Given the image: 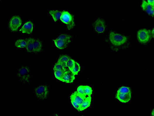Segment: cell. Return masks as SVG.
I'll return each instance as SVG.
<instances>
[{"mask_svg": "<svg viewBox=\"0 0 154 116\" xmlns=\"http://www.w3.org/2000/svg\"><path fill=\"white\" fill-rule=\"evenodd\" d=\"M71 103L73 107H75L77 110L79 111V107L80 105L72 99H70Z\"/></svg>", "mask_w": 154, "mask_h": 116, "instance_id": "cell-27", "label": "cell"}, {"mask_svg": "<svg viewBox=\"0 0 154 116\" xmlns=\"http://www.w3.org/2000/svg\"><path fill=\"white\" fill-rule=\"evenodd\" d=\"M84 85H80L78 87L77 91L80 94L85 95L84 93Z\"/></svg>", "mask_w": 154, "mask_h": 116, "instance_id": "cell-28", "label": "cell"}, {"mask_svg": "<svg viewBox=\"0 0 154 116\" xmlns=\"http://www.w3.org/2000/svg\"><path fill=\"white\" fill-rule=\"evenodd\" d=\"M116 98L121 102L126 103L130 101L131 98V94L119 93H117Z\"/></svg>", "mask_w": 154, "mask_h": 116, "instance_id": "cell-11", "label": "cell"}, {"mask_svg": "<svg viewBox=\"0 0 154 116\" xmlns=\"http://www.w3.org/2000/svg\"><path fill=\"white\" fill-rule=\"evenodd\" d=\"M60 19L62 22L66 24L68 29L70 30L75 26L73 16L69 12L63 11L61 12Z\"/></svg>", "mask_w": 154, "mask_h": 116, "instance_id": "cell-2", "label": "cell"}, {"mask_svg": "<svg viewBox=\"0 0 154 116\" xmlns=\"http://www.w3.org/2000/svg\"><path fill=\"white\" fill-rule=\"evenodd\" d=\"M151 36V33L150 30L146 29H141L138 32L137 39L140 43L146 44L150 40Z\"/></svg>", "mask_w": 154, "mask_h": 116, "instance_id": "cell-3", "label": "cell"}, {"mask_svg": "<svg viewBox=\"0 0 154 116\" xmlns=\"http://www.w3.org/2000/svg\"><path fill=\"white\" fill-rule=\"evenodd\" d=\"M94 26L96 31L98 33H103L106 29L105 23L102 19H97L94 23Z\"/></svg>", "mask_w": 154, "mask_h": 116, "instance_id": "cell-7", "label": "cell"}, {"mask_svg": "<svg viewBox=\"0 0 154 116\" xmlns=\"http://www.w3.org/2000/svg\"><path fill=\"white\" fill-rule=\"evenodd\" d=\"M71 36L69 35L62 34L60 35L57 39L63 40L70 43L71 41Z\"/></svg>", "mask_w": 154, "mask_h": 116, "instance_id": "cell-21", "label": "cell"}, {"mask_svg": "<svg viewBox=\"0 0 154 116\" xmlns=\"http://www.w3.org/2000/svg\"><path fill=\"white\" fill-rule=\"evenodd\" d=\"M22 23L21 18L19 16L16 15L12 16L9 23V27L12 32L17 31Z\"/></svg>", "mask_w": 154, "mask_h": 116, "instance_id": "cell-5", "label": "cell"}, {"mask_svg": "<svg viewBox=\"0 0 154 116\" xmlns=\"http://www.w3.org/2000/svg\"><path fill=\"white\" fill-rule=\"evenodd\" d=\"M66 68L63 65L57 62L54 65L53 70H60L65 71L67 70Z\"/></svg>", "mask_w": 154, "mask_h": 116, "instance_id": "cell-25", "label": "cell"}, {"mask_svg": "<svg viewBox=\"0 0 154 116\" xmlns=\"http://www.w3.org/2000/svg\"><path fill=\"white\" fill-rule=\"evenodd\" d=\"M75 60L70 58L66 63V68H67L71 71L72 70L75 65Z\"/></svg>", "mask_w": 154, "mask_h": 116, "instance_id": "cell-22", "label": "cell"}, {"mask_svg": "<svg viewBox=\"0 0 154 116\" xmlns=\"http://www.w3.org/2000/svg\"><path fill=\"white\" fill-rule=\"evenodd\" d=\"M151 114L152 115L154 116V110L153 111Z\"/></svg>", "mask_w": 154, "mask_h": 116, "instance_id": "cell-29", "label": "cell"}, {"mask_svg": "<svg viewBox=\"0 0 154 116\" xmlns=\"http://www.w3.org/2000/svg\"><path fill=\"white\" fill-rule=\"evenodd\" d=\"M91 96L86 97V99L80 105L79 107V111H82L89 107L91 105Z\"/></svg>", "mask_w": 154, "mask_h": 116, "instance_id": "cell-15", "label": "cell"}, {"mask_svg": "<svg viewBox=\"0 0 154 116\" xmlns=\"http://www.w3.org/2000/svg\"><path fill=\"white\" fill-rule=\"evenodd\" d=\"M35 91L37 97L40 100L45 99L48 93L47 87L44 85H42L37 87L35 90Z\"/></svg>", "mask_w": 154, "mask_h": 116, "instance_id": "cell-6", "label": "cell"}, {"mask_svg": "<svg viewBox=\"0 0 154 116\" xmlns=\"http://www.w3.org/2000/svg\"><path fill=\"white\" fill-rule=\"evenodd\" d=\"M33 29V24L32 22L28 21L23 24L20 30V31L23 33H32Z\"/></svg>", "mask_w": 154, "mask_h": 116, "instance_id": "cell-10", "label": "cell"}, {"mask_svg": "<svg viewBox=\"0 0 154 116\" xmlns=\"http://www.w3.org/2000/svg\"><path fill=\"white\" fill-rule=\"evenodd\" d=\"M154 4L148 3L144 1L142 3L141 7L143 10L150 15L153 16L154 14Z\"/></svg>", "mask_w": 154, "mask_h": 116, "instance_id": "cell-8", "label": "cell"}, {"mask_svg": "<svg viewBox=\"0 0 154 116\" xmlns=\"http://www.w3.org/2000/svg\"><path fill=\"white\" fill-rule=\"evenodd\" d=\"M33 52L35 53L40 52L42 50V43L38 39L33 38Z\"/></svg>", "mask_w": 154, "mask_h": 116, "instance_id": "cell-14", "label": "cell"}, {"mask_svg": "<svg viewBox=\"0 0 154 116\" xmlns=\"http://www.w3.org/2000/svg\"><path fill=\"white\" fill-rule=\"evenodd\" d=\"M109 37L111 43L115 46L124 45L126 43L128 39L126 36L113 32L110 33Z\"/></svg>", "mask_w": 154, "mask_h": 116, "instance_id": "cell-1", "label": "cell"}, {"mask_svg": "<svg viewBox=\"0 0 154 116\" xmlns=\"http://www.w3.org/2000/svg\"><path fill=\"white\" fill-rule=\"evenodd\" d=\"M54 74L55 76L58 80L61 81L62 78L65 72L66 71L60 70H54Z\"/></svg>", "mask_w": 154, "mask_h": 116, "instance_id": "cell-20", "label": "cell"}, {"mask_svg": "<svg viewBox=\"0 0 154 116\" xmlns=\"http://www.w3.org/2000/svg\"><path fill=\"white\" fill-rule=\"evenodd\" d=\"M70 57L66 55H63L60 57L58 59L57 62L63 65L66 68V63L67 60L70 58Z\"/></svg>", "mask_w": 154, "mask_h": 116, "instance_id": "cell-18", "label": "cell"}, {"mask_svg": "<svg viewBox=\"0 0 154 116\" xmlns=\"http://www.w3.org/2000/svg\"><path fill=\"white\" fill-rule=\"evenodd\" d=\"M75 75L71 71L67 70L65 72L61 81L66 83H72L75 80Z\"/></svg>", "mask_w": 154, "mask_h": 116, "instance_id": "cell-9", "label": "cell"}, {"mask_svg": "<svg viewBox=\"0 0 154 116\" xmlns=\"http://www.w3.org/2000/svg\"><path fill=\"white\" fill-rule=\"evenodd\" d=\"M84 93L86 96H90L92 93V89L90 87L88 86V85H84Z\"/></svg>", "mask_w": 154, "mask_h": 116, "instance_id": "cell-26", "label": "cell"}, {"mask_svg": "<svg viewBox=\"0 0 154 116\" xmlns=\"http://www.w3.org/2000/svg\"><path fill=\"white\" fill-rule=\"evenodd\" d=\"M27 42L26 40L18 39L15 43V46L18 48H23L26 47Z\"/></svg>", "mask_w": 154, "mask_h": 116, "instance_id": "cell-19", "label": "cell"}, {"mask_svg": "<svg viewBox=\"0 0 154 116\" xmlns=\"http://www.w3.org/2000/svg\"><path fill=\"white\" fill-rule=\"evenodd\" d=\"M56 46L60 49L62 50L66 48L70 43H69L60 39H56L53 40Z\"/></svg>", "mask_w": 154, "mask_h": 116, "instance_id": "cell-13", "label": "cell"}, {"mask_svg": "<svg viewBox=\"0 0 154 116\" xmlns=\"http://www.w3.org/2000/svg\"><path fill=\"white\" fill-rule=\"evenodd\" d=\"M80 69H81V66L79 64L75 62V66L71 72L74 75H77L80 71Z\"/></svg>", "mask_w": 154, "mask_h": 116, "instance_id": "cell-23", "label": "cell"}, {"mask_svg": "<svg viewBox=\"0 0 154 116\" xmlns=\"http://www.w3.org/2000/svg\"><path fill=\"white\" fill-rule=\"evenodd\" d=\"M86 96L84 95L80 94L75 91L72 94L70 97V99H72L81 105L86 99Z\"/></svg>", "mask_w": 154, "mask_h": 116, "instance_id": "cell-12", "label": "cell"}, {"mask_svg": "<svg viewBox=\"0 0 154 116\" xmlns=\"http://www.w3.org/2000/svg\"><path fill=\"white\" fill-rule=\"evenodd\" d=\"M117 93H125L126 94L131 93V90L129 88L126 87H122L120 88L117 91Z\"/></svg>", "mask_w": 154, "mask_h": 116, "instance_id": "cell-24", "label": "cell"}, {"mask_svg": "<svg viewBox=\"0 0 154 116\" xmlns=\"http://www.w3.org/2000/svg\"><path fill=\"white\" fill-rule=\"evenodd\" d=\"M33 38H28L26 40L27 42L26 50L28 52H33Z\"/></svg>", "mask_w": 154, "mask_h": 116, "instance_id": "cell-16", "label": "cell"}, {"mask_svg": "<svg viewBox=\"0 0 154 116\" xmlns=\"http://www.w3.org/2000/svg\"><path fill=\"white\" fill-rule=\"evenodd\" d=\"M30 70L28 67L23 66L18 70V78L21 82L23 83H28L30 79Z\"/></svg>", "mask_w": 154, "mask_h": 116, "instance_id": "cell-4", "label": "cell"}, {"mask_svg": "<svg viewBox=\"0 0 154 116\" xmlns=\"http://www.w3.org/2000/svg\"><path fill=\"white\" fill-rule=\"evenodd\" d=\"M49 14L52 17L55 22L59 20L61 15V12L58 10H50L49 11Z\"/></svg>", "mask_w": 154, "mask_h": 116, "instance_id": "cell-17", "label": "cell"}]
</instances>
